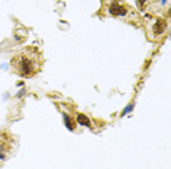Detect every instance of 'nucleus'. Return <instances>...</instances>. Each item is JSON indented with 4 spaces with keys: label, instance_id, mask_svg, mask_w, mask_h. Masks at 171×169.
<instances>
[{
    "label": "nucleus",
    "instance_id": "1",
    "mask_svg": "<svg viewBox=\"0 0 171 169\" xmlns=\"http://www.w3.org/2000/svg\"><path fill=\"white\" fill-rule=\"evenodd\" d=\"M41 64V54L37 48H25L12 60V67L22 77H32Z\"/></svg>",
    "mask_w": 171,
    "mask_h": 169
},
{
    "label": "nucleus",
    "instance_id": "2",
    "mask_svg": "<svg viewBox=\"0 0 171 169\" xmlns=\"http://www.w3.org/2000/svg\"><path fill=\"white\" fill-rule=\"evenodd\" d=\"M108 13L111 16H126L127 15V8L121 2H111L108 6Z\"/></svg>",
    "mask_w": 171,
    "mask_h": 169
},
{
    "label": "nucleus",
    "instance_id": "3",
    "mask_svg": "<svg viewBox=\"0 0 171 169\" xmlns=\"http://www.w3.org/2000/svg\"><path fill=\"white\" fill-rule=\"evenodd\" d=\"M165 28H167V24H165V21H162V19H159V21H156L155 22V25L152 26V31H154V35H161L164 31H165Z\"/></svg>",
    "mask_w": 171,
    "mask_h": 169
},
{
    "label": "nucleus",
    "instance_id": "4",
    "mask_svg": "<svg viewBox=\"0 0 171 169\" xmlns=\"http://www.w3.org/2000/svg\"><path fill=\"white\" fill-rule=\"evenodd\" d=\"M76 123L83 125V127H91V120L85 115V114H77L76 115Z\"/></svg>",
    "mask_w": 171,
    "mask_h": 169
},
{
    "label": "nucleus",
    "instance_id": "5",
    "mask_svg": "<svg viewBox=\"0 0 171 169\" xmlns=\"http://www.w3.org/2000/svg\"><path fill=\"white\" fill-rule=\"evenodd\" d=\"M63 123H64V125L69 128V131H73V130H75V124H73L72 118H70L67 114H63Z\"/></svg>",
    "mask_w": 171,
    "mask_h": 169
},
{
    "label": "nucleus",
    "instance_id": "6",
    "mask_svg": "<svg viewBox=\"0 0 171 169\" xmlns=\"http://www.w3.org/2000/svg\"><path fill=\"white\" fill-rule=\"evenodd\" d=\"M133 108H135V102H130L123 111H121V114H120V117H124L126 114H129V112H132L133 111Z\"/></svg>",
    "mask_w": 171,
    "mask_h": 169
},
{
    "label": "nucleus",
    "instance_id": "7",
    "mask_svg": "<svg viewBox=\"0 0 171 169\" xmlns=\"http://www.w3.org/2000/svg\"><path fill=\"white\" fill-rule=\"evenodd\" d=\"M5 159H6V156H5V152H3L2 144H0V160H5Z\"/></svg>",
    "mask_w": 171,
    "mask_h": 169
},
{
    "label": "nucleus",
    "instance_id": "8",
    "mask_svg": "<svg viewBox=\"0 0 171 169\" xmlns=\"http://www.w3.org/2000/svg\"><path fill=\"white\" fill-rule=\"evenodd\" d=\"M24 94H25V89H22L21 92H18V95H16V96H18V98H21V96H22Z\"/></svg>",
    "mask_w": 171,
    "mask_h": 169
},
{
    "label": "nucleus",
    "instance_id": "9",
    "mask_svg": "<svg viewBox=\"0 0 171 169\" xmlns=\"http://www.w3.org/2000/svg\"><path fill=\"white\" fill-rule=\"evenodd\" d=\"M167 2L168 0H161V5H167Z\"/></svg>",
    "mask_w": 171,
    "mask_h": 169
}]
</instances>
